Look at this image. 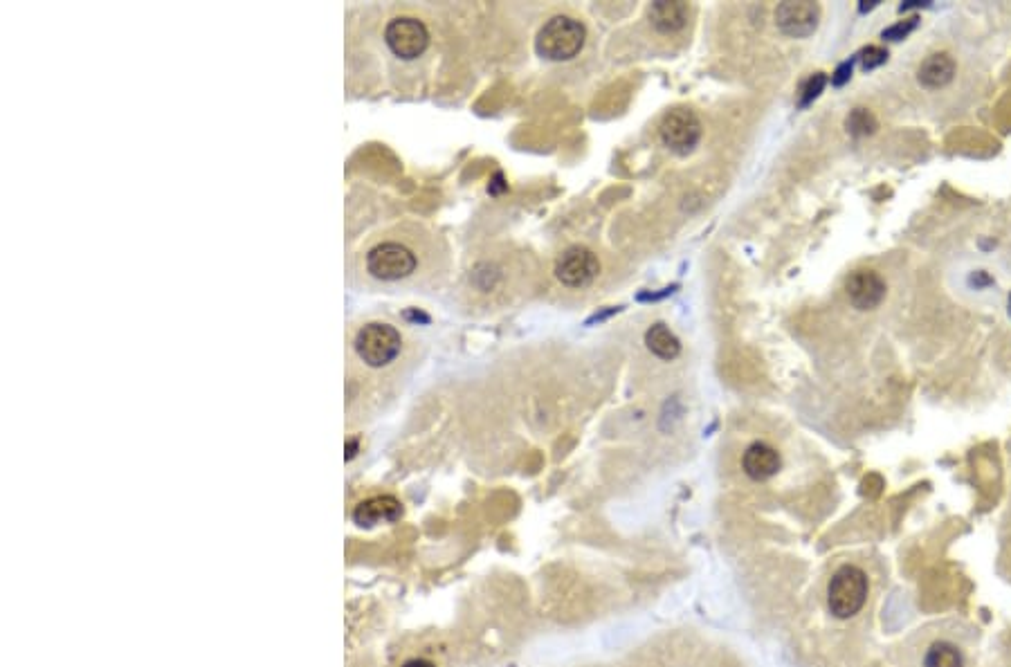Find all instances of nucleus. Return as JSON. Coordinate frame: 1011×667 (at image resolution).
Segmentation results:
<instances>
[{
    "mask_svg": "<svg viewBox=\"0 0 1011 667\" xmlns=\"http://www.w3.org/2000/svg\"><path fill=\"white\" fill-rule=\"evenodd\" d=\"M403 333L389 322H364L355 328L349 340V380H360L364 373L385 371L403 355Z\"/></svg>",
    "mask_w": 1011,
    "mask_h": 667,
    "instance_id": "1",
    "label": "nucleus"
},
{
    "mask_svg": "<svg viewBox=\"0 0 1011 667\" xmlns=\"http://www.w3.org/2000/svg\"><path fill=\"white\" fill-rule=\"evenodd\" d=\"M360 274L376 283H400L418 270V257L409 245L385 239L360 254Z\"/></svg>",
    "mask_w": 1011,
    "mask_h": 667,
    "instance_id": "2",
    "label": "nucleus"
},
{
    "mask_svg": "<svg viewBox=\"0 0 1011 667\" xmlns=\"http://www.w3.org/2000/svg\"><path fill=\"white\" fill-rule=\"evenodd\" d=\"M585 39L587 32L580 21L569 16H555L546 21L537 34L535 48L540 57L549 61H569L582 50Z\"/></svg>",
    "mask_w": 1011,
    "mask_h": 667,
    "instance_id": "3",
    "label": "nucleus"
},
{
    "mask_svg": "<svg viewBox=\"0 0 1011 667\" xmlns=\"http://www.w3.org/2000/svg\"><path fill=\"white\" fill-rule=\"evenodd\" d=\"M868 600V578L856 566H843L834 573L827 589V605L836 618H852Z\"/></svg>",
    "mask_w": 1011,
    "mask_h": 667,
    "instance_id": "4",
    "label": "nucleus"
},
{
    "mask_svg": "<svg viewBox=\"0 0 1011 667\" xmlns=\"http://www.w3.org/2000/svg\"><path fill=\"white\" fill-rule=\"evenodd\" d=\"M382 41L400 61H414L430 48V30L414 16H396L387 21Z\"/></svg>",
    "mask_w": 1011,
    "mask_h": 667,
    "instance_id": "5",
    "label": "nucleus"
},
{
    "mask_svg": "<svg viewBox=\"0 0 1011 667\" xmlns=\"http://www.w3.org/2000/svg\"><path fill=\"white\" fill-rule=\"evenodd\" d=\"M659 133L668 149H672L674 153H688L695 149L699 142L701 122L697 120L695 113L688 111V108H674V111L666 113V117H663Z\"/></svg>",
    "mask_w": 1011,
    "mask_h": 667,
    "instance_id": "6",
    "label": "nucleus"
},
{
    "mask_svg": "<svg viewBox=\"0 0 1011 667\" xmlns=\"http://www.w3.org/2000/svg\"><path fill=\"white\" fill-rule=\"evenodd\" d=\"M600 263L596 259V254L587 248H569L560 254L558 263H555V277L562 281L567 288H585L591 281L598 277Z\"/></svg>",
    "mask_w": 1011,
    "mask_h": 667,
    "instance_id": "7",
    "label": "nucleus"
},
{
    "mask_svg": "<svg viewBox=\"0 0 1011 667\" xmlns=\"http://www.w3.org/2000/svg\"><path fill=\"white\" fill-rule=\"evenodd\" d=\"M821 7L816 3H782L776 9V23L785 34L794 39L812 34L818 27Z\"/></svg>",
    "mask_w": 1011,
    "mask_h": 667,
    "instance_id": "8",
    "label": "nucleus"
},
{
    "mask_svg": "<svg viewBox=\"0 0 1011 667\" xmlns=\"http://www.w3.org/2000/svg\"><path fill=\"white\" fill-rule=\"evenodd\" d=\"M847 297L854 308L872 310L886 297V283L874 270H856L847 279Z\"/></svg>",
    "mask_w": 1011,
    "mask_h": 667,
    "instance_id": "9",
    "label": "nucleus"
},
{
    "mask_svg": "<svg viewBox=\"0 0 1011 667\" xmlns=\"http://www.w3.org/2000/svg\"><path fill=\"white\" fill-rule=\"evenodd\" d=\"M780 454L767 443H753L744 452L742 468L755 481H767L780 470Z\"/></svg>",
    "mask_w": 1011,
    "mask_h": 667,
    "instance_id": "10",
    "label": "nucleus"
},
{
    "mask_svg": "<svg viewBox=\"0 0 1011 667\" xmlns=\"http://www.w3.org/2000/svg\"><path fill=\"white\" fill-rule=\"evenodd\" d=\"M400 515H403V508H400L394 497H378L364 501L362 506H358V510L353 513V519L358 526L371 528L382 522H396Z\"/></svg>",
    "mask_w": 1011,
    "mask_h": 667,
    "instance_id": "11",
    "label": "nucleus"
},
{
    "mask_svg": "<svg viewBox=\"0 0 1011 667\" xmlns=\"http://www.w3.org/2000/svg\"><path fill=\"white\" fill-rule=\"evenodd\" d=\"M650 21L657 27L661 34H674L686 27L688 23V5L677 3V0H661V3H652L650 7Z\"/></svg>",
    "mask_w": 1011,
    "mask_h": 667,
    "instance_id": "12",
    "label": "nucleus"
},
{
    "mask_svg": "<svg viewBox=\"0 0 1011 667\" xmlns=\"http://www.w3.org/2000/svg\"><path fill=\"white\" fill-rule=\"evenodd\" d=\"M955 72V61L949 54H933L919 66V81L926 88H942L949 84Z\"/></svg>",
    "mask_w": 1011,
    "mask_h": 667,
    "instance_id": "13",
    "label": "nucleus"
},
{
    "mask_svg": "<svg viewBox=\"0 0 1011 667\" xmlns=\"http://www.w3.org/2000/svg\"><path fill=\"white\" fill-rule=\"evenodd\" d=\"M645 344L661 360H674L681 353V344L666 324H654L645 333Z\"/></svg>",
    "mask_w": 1011,
    "mask_h": 667,
    "instance_id": "14",
    "label": "nucleus"
},
{
    "mask_svg": "<svg viewBox=\"0 0 1011 667\" xmlns=\"http://www.w3.org/2000/svg\"><path fill=\"white\" fill-rule=\"evenodd\" d=\"M926 667H962V654L955 645L951 643H935L931 650H928Z\"/></svg>",
    "mask_w": 1011,
    "mask_h": 667,
    "instance_id": "15",
    "label": "nucleus"
},
{
    "mask_svg": "<svg viewBox=\"0 0 1011 667\" xmlns=\"http://www.w3.org/2000/svg\"><path fill=\"white\" fill-rule=\"evenodd\" d=\"M874 126H877V122H874V117L865 111V108H856V111L847 117V129H850L852 135H868L874 131Z\"/></svg>",
    "mask_w": 1011,
    "mask_h": 667,
    "instance_id": "16",
    "label": "nucleus"
},
{
    "mask_svg": "<svg viewBox=\"0 0 1011 667\" xmlns=\"http://www.w3.org/2000/svg\"><path fill=\"white\" fill-rule=\"evenodd\" d=\"M823 86H825V75H821V72H818V75L809 79L807 86L803 88V99H800V106H807L809 102H812V99H816L818 95H821Z\"/></svg>",
    "mask_w": 1011,
    "mask_h": 667,
    "instance_id": "17",
    "label": "nucleus"
},
{
    "mask_svg": "<svg viewBox=\"0 0 1011 667\" xmlns=\"http://www.w3.org/2000/svg\"><path fill=\"white\" fill-rule=\"evenodd\" d=\"M886 59H888V52L881 50V48H868V50H865L861 54V61H863V68L865 70H872V68L881 66V63H886Z\"/></svg>",
    "mask_w": 1011,
    "mask_h": 667,
    "instance_id": "18",
    "label": "nucleus"
},
{
    "mask_svg": "<svg viewBox=\"0 0 1011 667\" xmlns=\"http://www.w3.org/2000/svg\"><path fill=\"white\" fill-rule=\"evenodd\" d=\"M915 25H917V18H910V21H906V23H897L895 27H890V30L883 32V39H890V41L904 39L910 30H915Z\"/></svg>",
    "mask_w": 1011,
    "mask_h": 667,
    "instance_id": "19",
    "label": "nucleus"
},
{
    "mask_svg": "<svg viewBox=\"0 0 1011 667\" xmlns=\"http://www.w3.org/2000/svg\"><path fill=\"white\" fill-rule=\"evenodd\" d=\"M850 75H852V61H847V63H843V66L839 70H836V77L832 79V84L834 86H843L845 81L850 79Z\"/></svg>",
    "mask_w": 1011,
    "mask_h": 667,
    "instance_id": "20",
    "label": "nucleus"
},
{
    "mask_svg": "<svg viewBox=\"0 0 1011 667\" xmlns=\"http://www.w3.org/2000/svg\"><path fill=\"white\" fill-rule=\"evenodd\" d=\"M403 667H434V665L425 659H414V661H407Z\"/></svg>",
    "mask_w": 1011,
    "mask_h": 667,
    "instance_id": "21",
    "label": "nucleus"
}]
</instances>
